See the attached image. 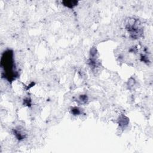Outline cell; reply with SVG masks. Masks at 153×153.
<instances>
[{
  "mask_svg": "<svg viewBox=\"0 0 153 153\" xmlns=\"http://www.w3.org/2000/svg\"><path fill=\"white\" fill-rule=\"evenodd\" d=\"M120 119V120H119V124L120 126L124 127L125 126H127L128 123H129V120H128L127 118H126L125 116H123Z\"/></svg>",
  "mask_w": 153,
  "mask_h": 153,
  "instance_id": "3957f363",
  "label": "cell"
},
{
  "mask_svg": "<svg viewBox=\"0 0 153 153\" xmlns=\"http://www.w3.org/2000/svg\"><path fill=\"white\" fill-rule=\"evenodd\" d=\"M14 133H15L16 137L19 140L23 139V138H24V136H23L22 134H21V133H20V132L19 131H18V130H14Z\"/></svg>",
  "mask_w": 153,
  "mask_h": 153,
  "instance_id": "5b68a950",
  "label": "cell"
},
{
  "mask_svg": "<svg viewBox=\"0 0 153 153\" xmlns=\"http://www.w3.org/2000/svg\"><path fill=\"white\" fill-rule=\"evenodd\" d=\"M63 3L64 5H65V6L68 7H69V8H72L77 4L78 2L77 1H63Z\"/></svg>",
  "mask_w": 153,
  "mask_h": 153,
  "instance_id": "277c9868",
  "label": "cell"
},
{
  "mask_svg": "<svg viewBox=\"0 0 153 153\" xmlns=\"http://www.w3.org/2000/svg\"><path fill=\"white\" fill-rule=\"evenodd\" d=\"M138 22V20H135L132 23L129 22L126 27L131 37L133 38H139L142 34V30L140 28L139 26L137 25Z\"/></svg>",
  "mask_w": 153,
  "mask_h": 153,
  "instance_id": "7a4b0ae2",
  "label": "cell"
},
{
  "mask_svg": "<svg viewBox=\"0 0 153 153\" xmlns=\"http://www.w3.org/2000/svg\"><path fill=\"white\" fill-rule=\"evenodd\" d=\"M13 52L11 50L4 53L1 59V67L4 69V77L9 81H12L17 77V72L14 71L15 64L13 58Z\"/></svg>",
  "mask_w": 153,
  "mask_h": 153,
  "instance_id": "6da1fadb",
  "label": "cell"
},
{
  "mask_svg": "<svg viewBox=\"0 0 153 153\" xmlns=\"http://www.w3.org/2000/svg\"><path fill=\"white\" fill-rule=\"evenodd\" d=\"M71 112L74 115H78L80 114V111L79 110L78 108H73V109H72Z\"/></svg>",
  "mask_w": 153,
  "mask_h": 153,
  "instance_id": "8992f818",
  "label": "cell"
}]
</instances>
